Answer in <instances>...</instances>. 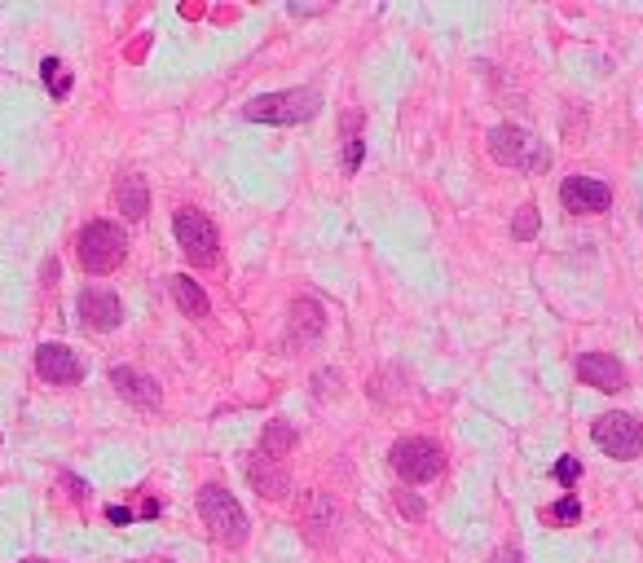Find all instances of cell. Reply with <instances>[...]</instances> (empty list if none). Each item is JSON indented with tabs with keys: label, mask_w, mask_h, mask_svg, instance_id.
I'll return each instance as SVG.
<instances>
[{
	"label": "cell",
	"mask_w": 643,
	"mask_h": 563,
	"mask_svg": "<svg viewBox=\"0 0 643 563\" xmlns=\"http://www.w3.org/2000/svg\"><path fill=\"white\" fill-rule=\"evenodd\" d=\"M124 256H129V238H124L120 224L93 220V224H84V230H80V265L88 273H97V278L116 273L124 265Z\"/></svg>",
	"instance_id": "6da1fadb"
},
{
	"label": "cell",
	"mask_w": 643,
	"mask_h": 563,
	"mask_svg": "<svg viewBox=\"0 0 643 563\" xmlns=\"http://www.w3.org/2000/svg\"><path fill=\"white\" fill-rule=\"evenodd\" d=\"M322 93L317 88H287V93H265L247 101V120L252 124H304L317 115Z\"/></svg>",
	"instance_id": "7a4b0ae2"
},
{
	"label": "cell",
	"mask_w": 643,
	"mask_h": 563,
	"mask_svg": "<svg viewBox=\"0 0 643 563\" xmlns=\"http://www.w3.org/2000/svg\"><path fill=\"white\" fill-rule=\"evenodd\" d=\"M198 515H203V524L211 528V537H221L226 546H243V541H247V515H243V506L234 502L230 489L203 485V489H198Z\"/></svg>",
	"instance_id": "3957f363"
},
{
	"label": "cell",
	"mask_w": 643,
	"mask_h": 563,
	"mask_svg": "<svg viewBox=\"0 0 643 563\" xmlns=\"http://www.w3.org/2000/svg\"><path fill=\"white\" fill-rule=\"evenodd\" d=\"M489 155H494L502 168H520V172H543V168L551 163L547 146L533 137V133L515 128V124H502V128L489 133Z\"/></svg>",
	"instance_id": "277c9868"
},
{
	"label": "cell",
	"mask_w": 643,
	"mask_h": 563,
	"mask_svg": "<svg viewBox=\"0 0 643 563\" xmlns=\"http://www.w3.org/2000/svg\"><path fill=\"white\" fill-rule=\"evenodd\" d=\"M392 472L401 480H410V485H427V480H437L446 472V454H441L437 440L410 436V440H397L392 444Z\"/></svg>",
	"instance_id": "5b68a950"
},
{
	"label": "cell",
	"mask_w": 643,
	"mask_h": 563,
	"mask_svg": "<svg viewBox=\"0 0 643 563\" xmlns=\"http://www.w3.org/2000/svg\"><path fill=\"white\" fill-rule=\"evenodd\" d=\"M172 234H177L181 252L190 256V265H217L221 238H217V224H211L203 211H194V207L177 211V220H172Z\"/></svg>",
	"instance_id": "8992f818"
},
{
	"label": "cell",
	"mask_w": 643,
	"mask_h": 563,
	"mask_svg": "<svg viewBox=\"0 0 643 563\" xmlns=\"http://www.w3.org/2000/svg\"><path fill=\"white\" fill-rule=\"evenodd\" d=\"M591 436H595V444L604 449V454L617 458V463H630V458L643 454V427L630 414H604V418H595Z\"/></svg>",
	"instance_id": "52a82bcc"
},
{
	"label": "cell",
	"mask_w": 643,
	"mask_h": 563,
	"mask_svg": "<svg viewBox=\"0 0 643 563\" xmlns=\"http://www.w3.org/2000/svg\"><path fill=\"white\" fill-rule=\"evenodd\" d=\"M560 203H565V211H573V216H595V211H608L612 189H608L604 181H595V176H569V181L560 185Z\"/></svg>",
	"instance_id": "ba28073f"
},
{
	"label": "cell",
	"mask_w": 643,
	"mask_h": 563,
	"mask_svg": "<svg viewBox=\"0 0 643 563\" xmlns=\"http://www.w3.org/2000/svg\"><path fill=\"white\" fill-rule=\"evenodd\" d=\"M300 519H304V537L313 546H336V537H340V511H336V502L327 493H313L304 502V515Z\"/></svg>",
	"instance_id": "9c48e42d"
},
{
	"label": "cell",
	"mask_w": 643,
	"mask_h": 563,
	"mask_svg": "<svg viewBox=\"0 0 643 563\" xmlns=\"http://www.w3.org/2000/svg\"><path fill=\"white\" fill-rule=\"evenodd\" d=\"M80 317L93 330H116L124 321V304L106 291V286H84L80 291Z\"/></svg>",
	"instance_id": "30bf717a"
},
{
	"label": "cell",
	"mask_w": 643,
	"mask_h": 563,
	"mask_svg": "<svg viewBox=\"0 0 643 563\" xmlns=\"http://www.w3.org/2000/svg\"><path fill=\"white\" fill-rule=\"evenodd\" d=\"M36 370L45 383H75L84 379V362L66 344H40L36 348Z\"/></svg>",
	"instance_id": "8fae6325"
},
{
	"label": "cell",
	"mask_w": 643,
	"mask_h": 563,
	"mask_svg": "<svg viewBox=\"0 0 643 563\" xmlns=\"http://www.w3.org/2000/svg\"><path fill=\"white\" fill-rule=\"evenodd\" d=\"M578 379L586 388H599V392H621L626 388V366L608 353H582L578 357Z\"/></svg>",
	"instance_id": "7c38bea8"
},
{
	"label": "cell",
	"mask_w": 643,
	"mask_h": 563,
	"mask_svg": "<svg viewBox=\"0 0 643 563\" xmlns=\"http://www.w3.org/2000/svg\"><path fill=\"white\" fill-rule=\"evenodd\" d=\"M111 388H116V392H120L124 401L142 405V409H159V401H163L159 383H155L150 375L133 370V366H116V370H111Z\"/></svg>",
	"instance_id": "4fadbf2b"
},
{
	"label": "cell",
	"mask_w": 643,
	"mask_h": 563,
	"mask_svg": "<svg viewBox=\"0 0 643 563\" xmlns=\"http://www.w3.org/2000/svg\"><path fill=\"white\" fill-rule=\"evenodd\" d=\"M247 480L256 485L260 498H287V489H291L287 463H282V458H265V454H256V458L247 463Z\"/></svg>",
	"instance_id": "5bb4252c"
},
{
	"label": "cell",
	"mask_w": 643,
	"mask_h": 563,
	"mask_svg": "<svg viewBox=\"0 0 643 563\" xmlns=\"http://www.w3.org/2000/svg\"><path fill=\"white\" fill-rule=\"evenodd\" d=\"M287 326H291L295 344H313V340H322V330H327V313H322V304H313V299H295Z\"/></svg>",
	"instance_id": "9a60e30c"
},
{
	"label": "cell",
	"mask_w": 643,
	"mask_h": 563,
	"mask_svg": "<svg viewBox=\"0 0 643 563\" xmlns=\"http://www.w3.org/2000/svg\"><path fill=\"white\" fill-rule=\"evenodd\" d=\"M168 291H172V304L185 313V317H207V295H203V286L194 282V278H185V273H177V278H168Z\"/></svg>",
	"instance_id": "2e32d148"
},
{
	"label": "cell",
	"mask_w": 643,
	"mask_h": 563,
	"mask_svg": "<svg viewBox=\"0 0 643 563\" xmlns=\"http://www.w3.org/2000/svg\"><path fill=\"white\" fill-rule=\"evenodd\" d=\"M150 207V189H146V176H124L120 181V211L129 220H142Z\"/></svg>",
	"instance_id": "e0dca14e"
},
{
	"label": "cell",
	"mask_w": 643,
	"mask_h": 563,
	"mask_svg": "<svg viewBox=\"0 0 643 563\" xmlns=\"http://www.w3.org/2000/svg\"><path fill=\"white\" fill-rule=\"evenodd\" d=\"M291 449H295V431H291L287 423H269L265 436H260V449H256V454H265V458H287Z\"/></svg>",
	"instance_id": "ac0fdd59"
},
{
	"label": "cell",
	"mask_w": 643,
	"mask_h": 563,
	"mask_svg": "<svg viewBox=\"0 0 643 563\" xmlns=\"http://www.w3.org/2000/svg\"><path fill=\"white\" fill-rule=\"evenodd\" d=\"M543 230V216H538V207H520L515 211V220H511V234L520 238V243H529L533 234Z\"/></svg>",
	"instance_id": "d6986e66"
},
{
	"label": "cell",
	"mask_w": 643,
	"mask_h": 563,
	"mask_svg": "<svg viewBox=\"0 0 643 563\" xmlns=\"http://www.w3.org/2000/svg\"><path fill=\"white\" fill-rule=\"evenodd\" d=\"M40 71H45V79H49V93H53V97H66V93H71V75H66V66H62L58 58H45V66H40Z\"/></svg>",
	"instance_id": "ffe728a7"
},
{
	"label": "cell",
	"mask_w": 643,
	"mask_h": 563,
	"mask_svg": "<svg viewBox=\"0 0 643 563\" xmlns=\"http://www.w3.org/2000/svg\"><path fill=\"white\" fill-rule=\"evenodd\" d=\"M362 155H366V150H362V137H353V133H349V137H344V172H357Z\"/></svg>",
	"instance_id": "44dd1931"
},
{
	"label": "cell",
	"mask_w": 643,
	"mask_h": 563,
	"mask_svg": "<svg viewBox=\"0 0 643 563\" xmlns=\"http://www.w3.org/2000/svg\"><path fill=\"white\" fill-rule=\"evenodd\" d=\"M551 519H560V524H573V519H582V506H578L573 498H565V502H556V506H551Z\"/></svg>",
	"instance_id": "7402d4cb"
},
{
	"label": "cell",
	"mask_w": 643,
	"mask_h": 563,
	"mask_svg": "<svg viewBox=\"0 0 643 563\" xmlns=\"http://www.w3.org/2000/svg\"><path fill=\"white\" fill-rule=\"evenodd\" d=\"M582 476V467H578V458H565V463H556V480L560 485H573Z\"/></svg>",
	"instance_id": "603a6c76"
},
{
	"label": "cell",
	"mask_w": 643,
	"mask_h": 563,
	"mask_svg": "<svg viewBox=\"0 0 643 563\" xmlns=\"http://www.w3.org/2000/svg\"><path fill=\"white\" fill-rule=\"evenodd\" d=\"M397 506H401L410 519H418V515H423V502H418V498H410V493H397Z\"/></svg>",
	"instance_id": "cb8c5ba5"
},
{
	"label": "cell",
	"mask_w": 643,
	"mask_h": 563,
	"mask_svg": "<svg viewBox=\"0 0 643 563\" xmlns=\"http://www.w3.org/2000/svg\"><path fill=\"white\" fill-rule=\"evenodd\" d=\"M489 563H520V550L515 546H502V550L489 554Z\"/></svg>",
	"instance_id": "d4e9b609"
},
{
	"label": "cell",
	"mask_w": 643,
	"mask_h": 563,
	"mask_svg": "<svg viewBox=\"0 0 643 563\" xmlns=\"http://www.w3.org/2000/svg\"><path fill=\"white\" fill-rule=\"evenodd\" d=\"M36 563H45V559H36Z\"/></svg>",
	"instance_id": "484cf974"
},
{
	"label": "cell",
	"mask_w": 643,
	"mask_h": 563,
	"mask_svg": "<svg viewBox=\"0 0 643 563\" xmlns=\"http://www.w3.org/2000/svg\"><path fill=\"white\" fill-rule=\"evenodd\" d=\"M163 563H168V559H163Z\"/></svg>",
	"instance_id": "4316f807"
}]
</instances>
